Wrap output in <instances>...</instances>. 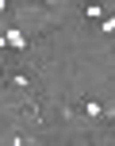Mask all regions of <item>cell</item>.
I'll return each mask as SVG.
<instances>
[{
  "label": "cell",
  "mask_w": 115,
  "mask_h": 146,
  "mask_svg": "<svg viewBox=\"0 0 115 146\" xmlns=\"http://www.w3.org/2000/svg\"><path fill=\"white\" fill-rule=\"evenodd\" d=\"M77 111H81L85 119H104V115H108L111 108H108V104L100 100V96H85V100L77 104Z\"/></svg>",
  "instance_id": "6da1fadb"
},
{
  "label": "cell",
  "mask_w": 115,
  "mask_h": 146,
  "mask_svg": "<svg viewBox=\"0 0 115 146\" xmlns=\"http://www.w3.org/2000/svg\"><path fill=\"white\" fill-rule=\"evenodd\" d=\"M4 85H15V88L35 92V88H38V77H31L27 69H4Z\"/></svg>",
  "instance_id": "7a4b0ae2"
},
{
  "label": "cell",
  "mask_w": 115,
  "mask_h": 146,
  "mask_svg": "<svg viewBox=\"0 0 115 146\" xmlns=\"http://www.w3.org/2000/svg\"><path fill=\"white\" fill-rule=\"evenodd\" d=\"M81 15L96 23L100 15H108V4H100V0H81Z\"/></svg>",
  "instance_id": "3957f363"
},
{
  "label": "cell",
  "mask_w": 115,
  "mask_h": 146,
  "mask_svg": "<svg viewBox=\"0 0 115 146\" xmlns=\"http://www.w3.org/2000/svg\"><path fill=\"white\" fill-rule=\"evenodd\" d=\"M23 115L35 119V123H42V104H38L35 96H31V100H23Z\"/></svg>",
  "instance_id": "277c9868"
},
{
  "label": "cell",
  "mask_w": 115,
  "mask_h": 146,
  "mask_svg": "<svg viewBox=\"0 0 115 146\" xmlns=\"http://www.w3.org/2000/svg\"><path fill=\"white\" fill-rule=\"evenodd\" d=\"M8 142H12V146H35V135H27V131H12V135H8Z\"/></svg>",
  "instance_id": "5b68a950"
},
{
  "label": "cell",
  "mask_w": 115,
  "mask_h": 146,
  "mask_svg": "<svg viewBox=\"0 0 115 146\" xmlns=\"http://www.w3.org/2000/svg\"><path fill=\"white\" fill-rule=\"evenodd\" d=\"M100 31H104V35H111V31H115V19H111V15H100Z\"/></svg>",
  "instance_id": "8992f818"
},
{
  "label": "cell",
  "mask_w": 115,
  "mask_h": 146,
  "mask_svg": "<svg viewBox=\"0 0 115 146\" xmlns=\"http://www.w3.org/2000/svg\"><path fill=\"white\" fill-rule=\"evenodd\" d=\"M8 4H12V0H0V15H4V12H8Z\"/></svg>",
  "instance_id": "52a82bcc"
},
{
  "label": "cell",
  "mask_w": 115,
  "mask_h": 146,
  "mask_svg": "<svg viewBox=\"0 0 115 146\" xmlns=\"http://www.w3.org/2000/svg\"><path fill=\"white\" fill-rule=\"evenodd\" d=\"M0 81H4V66H0Z\"/></svg>",
  "instance_id": "ba28073f"
}]
</instances>
